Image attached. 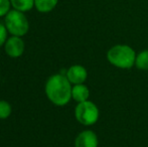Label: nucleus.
Listing matches in <instances>:
<instances>
[{"label": "nucleus", "mask_w": 148, "mask_h": 147, "mask_svg": "<svg viewBox=\"0 0 148 147\" xmlns=\"http://www.w3.org/2000/svg\"><path fill=\"white\" fill-rule=\"evenodd\" d=\"M90 97V90L84 84L74 85L72 89V98L76 102L82 103L85 101H88Z\"/></svg>", "instance_id": "8"}, {"label": "nucleus", "mask_w": 148, "mask_h": 147, "mask_svg": "<svg viewBox=\"0 0 148 147\" xmlns=\"http://www.w3.org/2000/svg\"><path fill=\"white\" fill-rule=\"evenodd\" d=\"M6 37H7V28L5 24L0 23V47L6 42Z\"/></svg>", "instance_id": "14"}, {"label": "nucleus", "mask_w": 148, "mask_h": 147, "mask_svg": "<svg viewBox=\"0 0 148 147\" xmlns=\"http://www.w3.org/2000/svg\"><path fill=\"white\" fill-rule=\"evenodd\" d=\"M135 66L141 71H148V49H143L136 55Z\"/></svg>", "instance_id": "11"}, {"label": "nucleus", "mask_w": 148, "mask_h": 147, "mask_svg": "<svg viewBox=\"0 0 148 147\" xmlns=\"http://www.w3.org/2000/svg\"><path fill=\"white\" fill-rule=\"evenodd\" d=\"M10 2L14 9L21 12L29 11L34 6V0H10Z\"/></svg>", "instance_id": "10"}, {"label": "nucleus", "mask_w": 148, "mask_h": 147, "mask_svg": "<svg viewBox=\"0 0 148 147\" xmlns=\"http://www.w3.org/2000/svg\"><path fill=\"white\" fill-rule=\"evenodd\" d=\"M11 105L6 101H0V119H7L11 115Z\"/></svg>", "instance_id": "12"}, {"label": "nucleus", "mask_w": 148, "mask_h": 147, "mask_svg": "<svg viewBox=\"0 0 148 147\" xmlns=\"http://www.w3.org/2000/svg\"><path fill=\"white\" fill-rule=\"evenodd\" d=\"M4 49L10 57H19L24 51V42L20 36H12L6 40Z\"/></svg>", "instance_id": "5"}, {"label": "nucleus", "mask_w": 148, "mask_h": 147, "mask_svg": "<svg viewBox=\"0 0 148 147\" xmlns=\"http://www.w3.org/2000/svg\"><path fill=\"white\" fill-rule=\"evenodd\" d=\"M100 111L95 103L91 101H85L78 103L75 109V117L77 121L85 126L94 125L99 120Z\"/></svg>", "instance_id": "4"}, {"label": "nucleus", "mask_w": 148, "mask_h": 147, "mask_svg": "<svg viewBox=\"0 0 148 147\" xmlns=\"http://www.w3.org/2000/svg\"><path fill=\"white\" fill-rule=\"evenodd\" d=\"M66 77L71 82V84L78 85V84H84L88 78V72L84 66L81 65H74L71 66L66 70Z\"/></svg>", "instance_id": "6"}, {"label": "nucleus", "mask_w": 148, "mask_h": 147, "mask_svg": "<svg viewBox=\"0 0 148 147\" xmlns=\"http://www.w3.org/2000/svg\"><path fill=\"white\" fill-rule=\"evenodd\" d=\"M72 84L64 75L57 74L49 78L45 84V94L57 106H64L72 99Z\"/></svg>", "instance_id": "1"}, {"label": "nucleus", "mask_w": 148, "mask_h": 147, "mask_svg": "<svg viewBox=\"0 0 148 147\" xmlns=\"http://www.w3.org/2000/svg\"><path fill=\"white\" fill-rule=\"evenodd\" d=\"M5 26L7 31H9L12 36H23L27 34L29 29V22L23 12L18 10H10L5 15Z\"/></svg>", "instance_id": "3"}, {"label": "nucleus", "mask_w": 148, "mask_h": 147, "mask_svg": "<svg viewBox=\"0 0 148 147\" xmlns=\"http://www.w3.org/2000/svg\"><path fill=\"white\" fill-rule=\"evenodd\" d=\"M59 0H34V7L41 13H47L53 10Z\"/></svg>", "instance_id": "9"}, {"label": "nucleus", "mask_w": 148, "mask_h": 147, "mask_svg": "<svg viewBox=\"0 0 148 147\" xmlns=\"http://www.w3.org/2000/svg\"><path fill=\"white\" fill-rule=\"evenodd\" d=\"M98 136L92 130L82 131L75 139V147H98Z\"/></svg>", "instance_id": "7"}, {"label": "nucleus", "mask_w": 148, "mask_h": 147, "mask_svg": "<svg viewBox=\"0 0 148 147\" xmlns=\"http://www.w3.org/2000/svg\"><path fill=\"white\" fill-rule=\"evenodd\" d=\"M11 2L10 0H0V17L5 16L10 11Z\"/></svg>", "instance_id": "13"}, {"label": "nucleus", "mask_w": 148, "mask_h": 147, "mask_svg": "<svg viewBox=\"0 0 148 147\" xmlns=\"http://www.w3.org/2000/svg\"><path fill=\"white\" fill-rule=\"evenodd\" d=\"M107 59L118 69L129 70L135 66L136 53L128 44H115L107 51Z\"/></svg>", "instance_id": "2"}]
</instances>
